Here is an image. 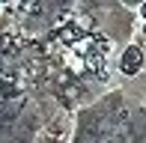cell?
<instances>
[{"mask_svg":"<svg viewBox=\"0 0 146 143\" xmlns=\"http://www.w3.org/2000/svg\"><path fill=\"white\" fill-rule=\"evenodd\" d=\"M143 63H146V54H143L140 45H125L119 60H116V69H119L122 77H137L140 69H143Z\"/></svg>","mask_w":146,"mask_h":143,"instance_id":"cell-3","label":"cell"},{"mask_svg":"<svg viewBox=\"0 0 146 143\" xmlns=\"http://www.w3.org/2000/svg\"><path fill=\"white\" fill-rule=\"evenodd\" d=\"M140 15H143V21H146V0L140 3Z\"/></svg>","mask_w":146,"mask_h":143,"instance_id":"cell-4","label":"cell"},{"mask_svg":"<svg viewBox=\"0 0 146 143\" xmlns=\"http://www.w3.org/2000/svg\"><path fill=\"white\" fill-rule=\"evenodd\" d=\"M137 89H116L92 107L78 110L72 143H146V110H137L131 101Z\"/></svg>","mask_w":146,"mask_h":143,"instance_id":"cell-2","label":"cell"},{"mask_svg":"<svg viewBox=\"0 0 146 143\" xmlns=\"http://www.w3.org/2000/svg\"><path fill=\"white\" fill-rule=\"evenodd\" d=\"M131 24L116 0H0V143H66Z\"/></svg>","mask_w":146,"mask_h":143,"instance_id":"cell-1","label":"cell"}]
</instances>
